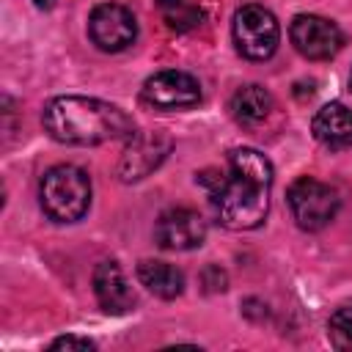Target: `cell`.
Listing matches in <instances>:
<instances>
[{"label":"cell","instance_id":"obj_1","mask_svg":"<svg viewBox=\"0 0 352 352\" xmlns=\"http://www.w3.org/2000/svg\"><path fill=\"white\" fill-rule=\"evenodd\" d=\"M272 162L256 148H234L228 151V168L204 170L198 182L209 187L212 209L220 226L231 231L258 228L270 212V190H272Z\"/></svg>","mask_w":352,"mask_h":352},{"label":"cell","instance_id":"obj_2","mask_svg":"<svg viewBox=\"0 0 352 352\" xmlns=\"http://www.w3.org/2000/svg\"><path fill=\"white\" fill-rule=\"evenodd\" d=\"M41 121L47 135L66 146H99L135 135L132 116L91 96H55L47 102Z\"/></svg>","mask_w":352,"mask_h":352},{"label":"cell","instance_id":"obj_3","mask_svg":"<svg viewBox=\"0 0 352 352\" xmlns=\"http://www.w3.org/2000/svg\"><path fill=\"white\" fill-rule=\"evenodd\" d=\"M41 209L55 223H77L91 206V179L82 168L60 162L52 165L38 184Z\"/></svg>","mask_w":352,"mask_h":352},{"label":"cell","instance_id":"obj_4","mask_svg":"<svg viewBox=\"0 0 352 352\" xmlns=\"http://www.w3.org/2000/svg\"><path fill=\"white\" fill-rule=\"evenodd\" d=\"M231 36L236 44V52L248 60H267L275 55L280 44V25L275 14L258 3H248L236 8L231 22Z\"/></svg>","mask_w":352,"mask_h":352},{"label":"cell","instance_id":"obj_5","mask_svg":"<svg viewBox=\"0 0 352 352\" xmlns=\"http://www.w3.org/2000/svg\"><path fill=\"white\" fill-rule=\"evenodd\" d=\"M286 204L292 209L294 223L302 231H322L338 214L341 198H338L336 187H330L314 176H300L289 184Z\"/></svg>","mask_w":352,"mask_h":352},{"label":"cell","instance_id":"obj_6","mask_svg":"<svg viewBox=\"0 0 352 352\" xmlns=\"http://www.w3.org/2000/svg\"><path fill=\"white\" fill-rule=\"evenodd\" d=\"M289 38L294 50L308 60H330L344 47L341 28L319 14H297L289 25Z\"/></svg>","mask_w":352,"mask_h":352},{"label":"cell","instance_id":"obj_7","mask_svg":"<svg viewBox=\"0 0 352 352\" xmlns=\"http://www.w3.org/2000/svg\"><path fill=\"white\" fill-rule=\"evenodd\" d=\"M88 38L102 52H121L138 38V19L121 3H102L88 16Z\"/></svg>","mask_w":352,"mask_h":352},{"label":"cell","instance_id":"obj_8","mask_svg":"<svg viewBox=\"0 0 352 352\" xmlns=\"http://www.w3.org/2000/svg\"><path fill=\"white\" fill-rule=\"evenodd\" d=\"M140 99L154 110H184L201 102V85L187 72L165 69V72L151 74L143 82Z\"/></svg>","mask_w":352,"mask_h":352},{"label":"cell","instance_id":"obj_9","mask_svg":"<svg viewBox=\"0 0 352 352\" xmlns=\"http://www.w3.org/2000/svg\"><path fill=\"white\" fill-rule=\"evenodd\" d=\"M170 148H173V140L165 132H157V129L135 132L126 140V148L118 160V179L126 184L146 179L151 170H157L165 162Z\"/></svg>","mask_w":352,"mask_h":352},{"label":"cell","instance_id":"obj_10","mask_svg":"<svg viewBox=\"0 0 352 352\" xmlns=\"http://www.w3.org/2000/svg\"><path fill=\"white\" fill-rule=\"evenodd\" d=\"M154 239L165 250H195L206 239V220L187 206H170L157 217Z\"/></svg>","mask_w":352,"mask_h":352},{"label":"cell","instance_id":"obj_11","mask_svg":"<svg viewBox=\"0 0 352 352\" xmlns=\"http://www.w3.org/2000/svg\"><path fill=\"white\" fill-rule=\"evenodd\" d=\"M94 294H96V302L102 305V311H107L113 316L129 314L138 302L124 270L118 267V261H99L96 264V270H94Z\"/></svg>","mask_w":352,"mask_h":352},{"label":"cell","instance_id":"obj_12","mask_svg":"<svg viewBox=\"0 0 352 352\" xmlns=\"http://www.w3.org/2000/svg\"><path fill=\"white\" fill-rule=\"evenodd\" d=\"M311 132L327 148H349L352 146V110L344 102L322 104L311 121Z\"/></svg>","mask_w":352,"mask_h":352},{"label":"cell","instance_id":"obj_13","mask_svg":"<svg viewBox=\"0 0 352 352\" xmlns=\"http://www.w3.org/2000/svg\"><path fill=\"white\" fill-rule=\"evenodd\" d=\"M272 104H275L272 94L264 85L250 82V85H242V88L234 91V96L228 102V110L242 126H256L272 113Z\"/></svg>","mask_w":352,"mask_h":352},{"label":"cell","instance_id":"obj_14","mask_svg":"<svg viewBox=\"0 0 352 352\" xmlns=\"http://www.w3.org/2000/svg\"><path fill=\"white\" fill-rule=\"evenodd\" d=\"M138 280L157 297L162 300H173L184 292V275L179 267L168 264V261H157V258H143L138 264Z\"/></svg>","mask_w":352,"mask_h":352},{"label":"cell","instance_id":"obj_15","mask_svg":"<svg viewBox=\"0 0 352 352\" xmlns=\"http://www.w3.org/2000/svg\"><path fill=\"white\" fill-rule=\"evenodd\" d=\"M157 8H160V16L162 22L176 30V33H187V30H195L204 19V11L201 6H195L192 0H154Z\"/></svg>","mask_w":352,"mask_h":352},{"label":"cell","instance_id":"obj_16","mask_svg":"<svg viewBox=\"0 0 352 352\" xmlns=\"http://www.w3.org/2000/svg\"><path fill=\"white\" fill-rule=\"evenodd\" d=\"M327 338L336 349L352 352V308H338L327 322Z\"/></svg>","mask_w":352,"mask_h":352},{"label":"cell","instance_id":"obj_17","mask_svg":"<svg viewBox=\"0 0 352 352\" xmlns=\"http://www.w3.org/2000/svg\"><path fill=\"white\" fill-rule=\"evenodd\" d=\"M50 349H66V352H91V349H96V344L91 341V338H82V336H60V338H55L52 344H50Z\"/></svg>","mask_w":352,"mask_h":352},{"label":"cell","instance_id":"obj_18","mask_svg":"<svg viewBox=\"0 0 352 352\" xmlns=\"http://www.w3.org/2000/svg\"><path fill=\"white\" fill-rule=\"evenodd\" d=\"M33 3H36L38 8H52V6H55V0H33Z\"/></svg>","mask_w":352,"mask_h":352},{"label":"cell","instance_id":"obj_19","mask_svg":"<svg viewBox=\"0 0 352 352\" xmlns=\"http://www.w3.org/2000/svg\"><path fill=\"white\" fill-rule=\"evenodd\" d=\"M349 88H352V74H349Z\"/></svg>","mask_w":352,"mask_h":352}]
</instances>
